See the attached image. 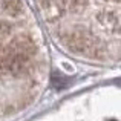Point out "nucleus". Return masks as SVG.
Here are the masks:
<instances>
[{"instance_id":"f03ea898","label":"nucleus","mask_w":121,"mask_h":121,"mask_svg":"<svg viewBox=\"0 0 121 121\" xmlns=\"http://www.w3.org/2000/svg\"><path fill=\"white\" fill-rule=\"evenodd\" d=\"M46 69L43 39L25 0H0V83L29 81Z\"/></svg>"},{"instance_id":"f257e3e1","label":"nucleus","mask_w":121,"mask_h":121,"mask_svg":"<svg viewBox=\"0 0 121 121\" xmlns=\"http://www.w3.org/2000/svg\"><path fill=\"white\" fill-rule=\"evenodd\" d=\"M57 41L81 58L121 60V0H39Z\"/></svg>"}]
</instances>
